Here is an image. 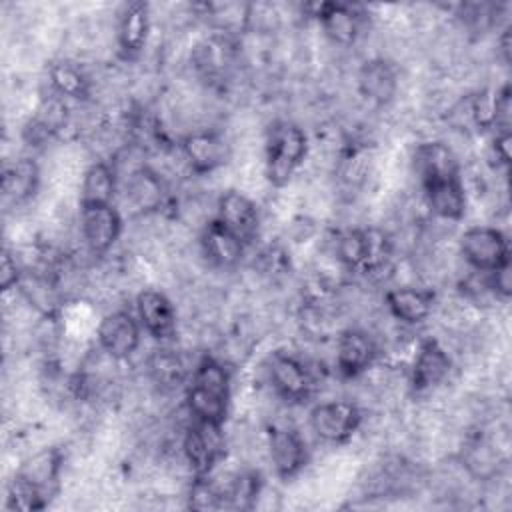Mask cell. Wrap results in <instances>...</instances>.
Returning <instances> with one entry per match:
<instances>
[{
    "instance_id": "obj_5",
    "label": "cell",
    "mask_w": 512,
    "mask_h": 512,
    "mask_svg": "<svg viewBox=\"0 0 512 512\" xmlns=\"http://www.w3.org/2000/svg\"><path fill=\"white\" fill-rule=\"evenodd\" d=\"M182 452L194 478L212 476L214 468L226 456V438L222 426L194 420L184 432Z\"/></svg>"
},
{
    "instance_id": "obj_3",
    "label": "cell",
    "mask_w": 512,
    "mask_h": 512,
    "mask_svg": "<svg viewBox=\"0 0 512 512\" xmlns=\"http://www.w3.org/2000/svg\"><path fill=\"white\" fill-rule=\"evenodd\" d=\"M308 154V136L294 122L280 120L270 126L264 144V170L272 186H286Z\"/></svg>"
},
{
    "instance_id": "obj_17",
    "label": "cell",
    "mask_w": 512,
    "mask_h": 512,
    "mask_svg": "<svg viewBox=\"0 0 512 512\" xmlns=\"http://www.w3.org/2000/svg\"><path fill=\"white\" fill-rule=\"evenodd\" d=\"M378 358L376 340L358 328H348L336 342V370L344 378H358Z\"/></svg>"
},
{
    "instance_id": "obj_14",
    "label": "cell",
    "mask_w": 512,
    "mask_h": 512,
    "mask_svg": "<svg viewBox=\"0 0 512 512\" xmlns=\"http://www.w3.org/2000/svg\"><path fill=\"white\" fill-rule=\"evenodd\" d=\"M136 318L140 320L142 328L158 342H170L176 336V308L162 290L144 288L138 292Z\"/></svg>"
},
{
    "instance_id": "obj_20",
    "label": "cell",
    "mask_w": 512,
    "mask_h": 512,
    "mask_svg": "<svg viewBox=\"0 0 512 512\" xmlns=\"http://www.w3.org/2000/svg\"><path fill=\"white\" fill-rule=\"evenodd\" d=\"M166 198V184L158 172H154L146 164H140L134 170H130L126 180V200L136 212H158L160 208H164Z\"/></svg>"
},
{
    "instance_id": "obj_13",
    "label": "cell",
    "mask_w": 512,
    "mask_h": 512,
    "mask_svg": "<svg viewBox=\"0 0 512 512\" xmlns=\"http://www.w3.org/2000/svg\"><path fill=\"white\" fill-rule=\"evenodd\" d=\"M310 16L318 20L324 34L340 46H352L362 30V12L358 6L344 2H314L308 4Z\"/></svg>"
},
{
    "instance_id": "obj_33",
    "label": "cell",
    "mask_w": 512,
    "mask_h": 512,
    "mask_svg": "<svg viewBox=\"0 0 512 512\" xmlns=\"http://www.w3.org/2000/svg\"><path fill=\"white\" fill-rule=\"evenodd\" d=\"M22 274H24V270L20 268L16 256L8 248H4L2 262H0V290L8 292L12 288H18Z\"/></svg>"
},
{
    "instance_id": "obj_6",
    "label": "cell",
    "mask_w": 512,
    "mask_h": 512,
    "mask_svg": "<svg viewBox=\"0 0 512 512\" xmlns=\"http://www.w3.org/2000/svg\"><path fill=\"white\" fill-rule=\"evenodd\" d=\"M424 200L430 212L442 220L458 222L466 214V190L460 178V168L436 170L420 174Z\"/></svg>"
},
{
    "instance_id": "obj_29",
    "label": "cell",
    "mask_w": 512,
    "mask_h": 512,
    "mask_svg": "<svg viewBox=\"0 0 512 512\" xmlns=\"http://www.w3.org/2000/svg\"><path fill=\"white\" fill-rule=\"evenodd\" d=\"M16 290H20L28 304L34 306L42 316L50 318L58 312V292L48 276H42L40 272H24Z\"/></svg>"
},
{
    "instance_id": "obj_24",
    "label": "cell",
    "mask_w": 512,
    "mask_h": 512,
    "mask_svg": "<svg viewBox=\"0 0 512 512\" xmlns=\"http://www.w3.org/2000/svg\"><path fill=\"white\" fill-rule=\"evenodd\" d=\"M40 186V166L34 158H18L2 168V196L6 202L20 206L34 198Z\"/></svg>"
},
{
    "instance_id": "obj_26",
    "label": "cell",
    "mask_w": 512,
    "mask_h": 512,
    "mask_svg": "<svg viewBox=\"0 0 512 512\" xmlns=\"http://www.w3.org/2000/svg\"><path fill=\"white\" fill-rule=\"evenodd\" d=\"M118 188V172L114 162H94L86 172L80 188V206L112 204Z\"/></svg>"
},
{
    "instance_id": "obj_30",
    "label": "cell",
    "mask_w": 512,
    "mask_h": 512,
    "mask_svg": "<svg viewBox=\"0 0 512 512\" xmlns=\"http://www.w3.org/2000/svg\"><path fill=\"white\" fill-rule=\"evenodd\" d=\"M188 508L192 510H220L226 508L224 488L218 486L210 476H200L192 480L188 494Z\"/></svg>"
},
{
    "instance_id": "obj_15",
    "label": "cell",
    "mask_w": 512,
    "mask_h": 512,
    "mask_svg": "<svg viewBox=\"0 0 512 512\" xmlns=\"http://www.w3.org/2000/svg\"><path fill=\"white\" fill-rule=\"evenodd\" d=\"M268 452L274 472L282 480H292L308 464V446L298 430L272 426L268 432Z\"/></svg>"
},
{
    "instance_id": "obj_31",
    "label": "cell",
    "mask_w": 512,
    "mask_h": 512,
    "mask_svg": "<svg viewBox=\"0 0 512 512\" xmlns=\"http://www.w3.org/2000/svg\"><path fill=\"white\" fill-rule=\"evenodd\" d=\"M230 62V46L226 40L212 38L202 48H198V66L206 70L208 76L220 74Z\"/></svg>"
},
{
    "instance_id": "obj_25",
    "label": "cell",
    "mask_w": 512,
    "mask_h": 512,
    "mask_svg": "<svg viewBox=\"0 0 512 512\" xmlns=\"http://www.w3.org/2000/svg\"><path fill=\"white\" fill-rule=\"evenodd\" d=\"M66 118H68V108L64 98H60L58 94L48 96L46 100L40 102L34 116L28 120L24 128L26 142L30 146H38L50 140L58 130L66 126Z\"/></svg>"
},
{
    "instance_id": "obj_21",
    "label": "cell",
    "mask_w": 512,
    "mask_h": 512,
    "mask_svg": "<svg viewBox=\"0 0 512 512\" xmlns=\"http://www.w3.org/2000/svg\"><path fill=\"white\" fill-rule=\"evenodd\" d=\"M434 300L436 296L432 290L416 286L392 288L384 296L390 316H394L398 322L406 326H416L428 320V316L434 310Z\"/></svg>"
},
{
    "instance_id": "obj_16",
    "label": "cell",
    "mask_w": 512,
    "mask_h": 512,
    "mask_svg": "<svg viewBox=\"0 0 512 512\" xmlns=\"http://www.w3.org/2000/svg\"><path fill=\"white\" fill-rule=\"evenodd\" d=\"M216 220L232 230L246 246L256 240L260 230V210L256 202L238 190H226L220 194L216 204Z\"/></svg>"
},
{
    "instance_id": "obj_28",
    "label": "cell",
    "mask_w": 512,
    "mask_h": 512,
    "mask_svg": "<svg viewBox=\"0 0 512 512\" xmlns=\"http://www.w3.org/2000/svg\"><path fill=\"white\" fill-rule=\"evenodd\" d=\"M148 374L162 390H174L188 382L190 372L182 356L170 348H158L148 358Z\"/></svg>"
},
{
    "instance_id": "obj_8",
    "label": "cell",
    "mask_w": 512,
    "mask_h": 512,
    "mask_svg": "<svg viewBox=\"0 0 512 512\" xmlns=\"http://www.w3.org/2000/svg\"><path fill=\"white\" fill-rule=\"evenodd\" d=\"M310 430L326 444H346L362 424V410L350 400L316 404L308 414Z\"/></svg>"
},
{
    "instance_id": "obj_18",
    "label": "cell",
    "mask_w": 512,
    "mask_h": 512,
    "mask_svg": "<svg viewBox=\"0 0 512 512\" xmlns=\"http://www.w3.org/2000/svg\"><path fill=\"white\" fill-rule=\"evenodd\" d=\"M452 360L448 352L434 338H424L418 344V350L410 368V386L414 392H426L436 388L450 374Z\"/></svg>"
},
{
    "instance_id": "obj_1",
    "label": "cell",
    "mask_w": 512,
    "mask_h": 512,
    "mask_svg": "<svg viewBox=\"0 0 512 512\" xmlns=\"http://www.w3.org/2000/svg\"><path fill=\"white\" fill-rule=\"evenodd\" d=\"M62 452L46 448L28 458L6 486V506L18 512L44 510L58 494Z\"/></svg>"
},
{
    "instance_id": "obj_2",
    "label": "cell",
    "mask_w": 512,
    "mask_h": 512,
    "mask_svg": "<svg viewBox=\"0 0 512 512\" xmlns=\"http://www.w3.org/2000/svg\"><path fill=\"white\" fill-rule=\"evenodd\" d=\"M186 406L194 420L224 426L230 406V374L222 362L204 356L190 372Z\"/></svg>"
},
{
    "instance_id": "obj_22",
    "label": "cell",
    "mask_w": 512,
    "mask_h": 512,
    "mask_svg": "<svg viewBox=\"0 0 512 512\" xmlns=\"http://www.w3.org/2000/svg\"><path fill=\"white\" fill-rule=\"evenodd\" d=\"M150 36V6L144 0H136L124 6L118 20V50L124 58H136Z\"/></svg>"
},
{
    "instance_id": "obj_34",
    "label": "cell",
    "mask_w": 512,
    "mask_h": 512,
    "mask_svg": "<svg viewBox=\"0 0 512 512\" xmlns=\"http://www.w3.org/2000/svg\"><path fill=\"white\" fill-rule=\"evenodd\" d=\"M510 98V84H504L500 90L494 92V132L510 130Z\"/></svg>"
},
{
    "instance_id": "obj_10",
    "label": "cell",
    "mask_w": 512,
    "mask_h": 512,
    "mask_svg": "<svg viewBox=\"0 0 512 512\" xmlns=\"http://www.w3.org/2000/svg\"><path fill=\"white\" fill-rule=\"evenodd\" d=\"M96 338L102 352H106L112 360H128L140 346L142 324L134 314L114 310L102 316L96 328Z\"/></svg>"
},
{
    "instance_id": "obj_7",
    "label": "cell",
    "mask_w": 512,
    "mask_h": 512,
    "mask_svg": "<svg viewBox=\"0 0 512 512\" xmlns=\"http://www.w3.org/2000/svg\"><path fill=\"white\" fill-rule=\"evenodd\" d=\"M462 258L482 274H488L510 262V242L496 226H470L458 242Z\"/></svg>"
},
{
    "instance_id": "obj_12",
    "label": "cell",
    "mask_w": 512,
    "mask_h": 512,
    "mask_svg": "<svg viewBox=\"0 0 512 512\" xmlns=\"http://www.w3.org/2000/svg\"><path fill=\"white\" fill-rule=\"evenodd\" d=\"M180 150L194 174H210L230 160V144L216 130L186 134L180 142Z\"/></svg>"
},
{
    "instance_id": "obj_4",
    "label": "cell",
    "mask_w": 512,
    "mask_h": 512,
    "mask_svg": "<svg viewBox=\"0 0 512 512\" xmlns=\"http://www.w3.org/2000/svg\"><path fill=\"white\" fill-rule=\"evenodd\" d=\"M336 256L346 268L370 274L388 262L390 240L376 228H350L338 236Z\"/></svg>"
},
{
    "instance_id": "obj_19",
    "label": "cell",
    "mask_w": 512,
    "mask_h": 512,
    "mask_svg": "<svg viewBox=\"0 0 512 512\" xmlns=\"http://www.w3.org/2000/svg\"><path fill=\"white\" fill-rule=\"evenodd\" d=\"M200 248L212 266L230 270L242 262L246 244L220 220L212 218L200 232Z\"/></svg>"
},
{
    "instance_id": "obj_35",
    "label": "cell",
    "mask_w": 512,
    "mask_h": 512,
    "mask_svg": "<svg viewBox=\"0 0 512 512\" xmlns=\"http://www.w3.org/2000/svg\"><path fill=\"white\" fill-rule=\"evenodd\" d=\"M510 142L512 132L510 130H496L490 142V156L496 160V166H508L510 164Z\"/></svg>"
},
{
    "instance_id": "obj_9",
    "label": "cell",
    "mask_w": 512,
    "mask_h": 512,
    "mask_svg": "<svg viewBox=\"0 0 512 512\" xmlns=\"http://www.w3.org/2000/svg\"><path fill=\"white\" fill-rule=\"evenodd\" d=\"M268 380L274 392L292 404L306 402L316 388L310 368L288 352H274L268 360Z\"/></svg>"
},
{
    "instance_id": "obj_11",
    "label": "cell",
    "mask_w": 512,
    "mask_h": 512,
    "mask_svg": "<svg viewBox=\"0 0 512 512\" xmlns=\"http://www.w3.org/2000/svg\"><path fill=\"white\" fill-rule=\"evenodd\" d=\"M80 232L92 256H104L122 234V216L114 204L80 206Z\"/></svg>"
},
{
    "instance_id": "obj_27",
    "label": "cell",
    "mask_w": 512,
    "mask_h": 512,
    "mask_svg": "<svg viewBox=\"0 0 512 512\" xmlns=\"http://www.w3.org/2000/svg\"><path fill=\"white\" fill-rule=\"evenodd\" d=\"M48 82L54 94L70 100H88L92 92V82L88 74L74 62L56 60L48 68Z\"/></svg>"
},
{
    "instance_id": "obj_23",
    "label": "cell",
    "mask_w": 512,
    "mask_h": 512,
    "mask_svg": "<svg viewBox=\"0 0 512 512\" xmlns=\"http://www.w3.org/2000/svg\"><path fill=\"white\" fill-rule=\"evenodd\" d=\"M358 90L376 106L388 104L398 90L396 66L384 58L366 60L358 72Z\"/></svg>"
},
{
    "instance_id": "obj_36",
    "label": "cell",
    "mask_w": 512,
    "mask_h": 512,
    "mask_svg": "<svg viewBox=\"0 0 512 512\" xmlns=\"http://www.w3.org/2000/svg\"><path fill=\"white\" fill-rule=\"evenodd\" d=\"M512 28L506 26L498 38V50H500V58L502 62L508 66L510 64V56H512Z\"/></svg>"
},
{
    "instance_id": "obj_32",
    "label": "cell",
    "mask_w": 512,
    "mask_h": 512,
    "mask_svg": "<svg viewBox=\"0 0 512 512\" xmlns=\"http://www.w3.org/2000/svg\"><path fill=\"white\" fill-rule=\"evenodd\" d=\"M486 286L502 300L512 296V262L502 264L500 268L486 274Z\"/></svg>"
}]
</instances>
